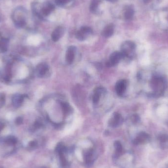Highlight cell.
<instances>
[{"mask_svg": "<svg viewBox=\"0 0 168 168\" xmlns=\"http://www.w3.org/2000/svg\"><path fill=\"white\" fill-rule=\"evenodd\" d=\"M155 17L156 21L160 26L168 28V8H164L158 11Z\"/></svg>", "mask_w": 168, "mask_h": 168, "instance_id": "cell-1", "label": "cell"}, {"mask_svg": "<svg viewBox=\"0 0 168 168\" xmlns=\"http://www.w3.org/2000/svg\"><path fill=\"white\" fill-rule=\"evenodd\" d=\"M135 43L132 41H126L122 45V52L124 57H131L135 49Z\"/></svg>", "mask_w": 168, "mask_h": 168, "instance_id": "cell-2", "label": "cell"}, {"mask_svg": "<svg viewBox=\"0 0 168 168\" xmlns=\"http://www.w3.org/2000/svg\"><path fill=\"white\" fill-rule=\"evenodd\" d=\"M123 58H124V56L122 52L115 51L110 56L109 60L106 63V66L109 67L115 66Z\"/></svg>", "mask_w": 168, "mask_h": 168, "instance_id": "cell-3", "label": "cell"}, {"mask_svg": "<svg viewBox=\"0 0 168 168\" xmlns=\"http://www.w3.org/2000/svg\"><path fill=\"white\" fill-rule=\"evenodd\" d=\"M123 122V119L122 117V115L118 112L114 113L112 117L110 119L109 121V126L110 127H117L122 124Z\"/></svg>", "mask_w": 168, "mask_h": 168, "instance_id": "cell-4", "label": "cell"}, {"mask_svg": "<svg viewBox=\"0 0 168 168\" xmlns=\"http://www.w3.org/2000/svg\"><path fill=\"white\" fill-rule=\"evenodd\" d=\"M127 86V81L126 80H120L118 81L115 86V90L118 95L123 96L125 92Z\"/></svg>", "mask_w": 168, "mask_h": 168, "instance_id": "cell-5", "label": "cell"}, {"mask_svg": "<svg viewBox=\"0 0 168 168\" xmlns=\"http://www.w3.org/2000/svg\"><path fill=\"white\" fill-rule=\"evenodd\" d=\"M92 32V29L88 27H83L76 33V37L79 40L83 41Z\"/></svg>", "mask_w": 168, "mask_h": 168, "instance_id": "cell-6", "label": "cell"}, {"mask_svg": "<svg viewBox=\"0 0 168 168\" xmlns=\"http://www.w3.org/2000/svg\"><path fill=\"white\" fill-rule=\"evenodd\" d=\"M76 52V47L74 46H71L68 47L66 55V59L67 64L71 65L73 62Z\"/></svg>", "mask_w": 168, "mask_h": 168, "instance_id": "cell-7", "label": "cell"}, {"mask_svg": "<svg viewBox=\"0 0 168 168\" xmlns=\"http://www.w3.org/2000/svg\"><path fill=\"white\" fill-rule=\"evenodd\" d=\"M49 69L47 64L42 63L39 64L36 67V73L39 77H42L45 76Z\"/></svg>", "mask_w": 168, "mask_h": 168, "instance_id": "cell-8", "label": "cell"}, {"mask_svg": "<svg viewBox=\"0 0 168 168\" xmlns=\"http://www.w3.org/2000/svg\"><path fill=\"white\" fill-rule=\"evenodd\" d=\"M149 135L145 132H141L138 135L137 137L134 140V144H141L144 143L148 141Z\"/></svg>", "mask_w": 168, "mask_h": 168, "instance_id": "cell-9", "label": "cell"}, {"mask_svg": "<svg viewBox=\"0 0 168 168\" xmlns=\"http://www.w3.org/2000/svg\"><path fill=\"white\" fill-rule=\"evenodd\" d=\"M64 33V30L63 28L61 27H59L56 28L53 32L52 35H51V38H52L53 41H54V42L58 41L61 36H63Z\"/></svg>", "mask_w": 168, "mask_h": 168, "instance_id": "cell-10", "label": "cell"}, {"mask_svg": "<svg viewBox=\"0 0 168 168\" xmlns=\"http://www.w3.org/2000/svg\"><path fill=\"white\" fill-rule=\"evenodd\" d=\"M24 97L21 94H16L13 98V103L15 107H20L24 101Z\"/></svg>", "mask_w": 168, "mask_h": 168, "instance_id": "cell-11", "label": "cell"}, {"mask_svg": "<svg viewBox=\"0 0 168 168\" xmlns=\"http://www.w3.org/2000/svg\"><path fill=\"white\" fill-rule=\"evenodd\" d=\"M104 92V89L103 87H97L94 91V93L92 97V101L93 103L97 104L99 102L100 96Z\"/></svg>", "mask_w": 168, "mask_h": 168, "instance_id": "cell-12", "label": "cell"}, {"mask_svg": "<svg viewBox=\"0 0 168 168\" xmlns=\"http://www.w3.org/2000/svg\"><path fill=\"white\" fill-rule=\"evenodd\" d=\"M115 148V153L114 157L115 159L118 158L123 154V148L122 144L119 141H116L114 143Z\"/></svg>", "mask_w": 168, "mask_h": 168, "instance_id": "cell-13", "label": "cell"}, {"mask_svg": "<svg viewBox=\"0 0 168 168\" xmlns=\"http://www.w3.org/2000/svg\"><path fill=\"white\" fill-rule=\"evenodd\" d=\"M114 33V28L112 25H108L104 29L102 35L105 38H110Z\"/></svg>", "mask_w": 168, "mask_h": 168, "instance_id": "cell-14", "label": "cell"}, {"mask_svg": "<svg viewBox=\"0 0 168 168\" xmlns=\"http://www.w3.org/2000/svg\"><path fill=\"white\" fill-rule=\"evenodd\" d=\"M61 106L62 110L65 115H69L72 112V108L68 103H66V102L61 103Z\"/></svg>", "mask_w": 168, "mask_h": 168, "instance_id": "cell-15", "label": "cell"}, {"mask_svg": "<svg viewBox=\"0 0 168 168\" xmlns=\"http://www.w3.org/2000/svg\"><path fill=\"white\" fill-rule=\"evenodd\" d=\"M134 14V9L132 8H129L125 12V14H124V17L126 19H131L133 18Z\"/></svg>", "mask_w": 168, "mask_h": 168, "instance_id": "cell-16", "label": "cell"}, {"mask_svg": "<svg viewBox=\"0 0 168 168\" xmlns=\"http://www.w3.org/2000/svg\"><path fill=\"white\" fill-rule=\"evenodd\" d=\"M6 102V96L3 93H0V108L3 107Z\"/></svg>", "mask_w": 168, "mask_h": 168, "instance_id": "cell-17", "label": "cell"}, {"mask_svg": "<svg viewBox=\"0 0 168 168\" xmlns=\"http://www.w3.org/2000/svg\"><path fill=\"white\" fill-rule=\"evenodd\" d=\"M98 5V2L97 1V0H95V1H93V2L92 3V5H91V10L92 12L96 11Z\"/></svg>", "mask_w": 168, "mask_h": 168, "instance_id": "cell-18", "label": "cell"}, {"mask_svg": "<svg viewBox=\"0 0 168 168\" xmlns=\"http://www.w3.org/2000/svg\"><path fill=\"white\" fill-rule=\"evenodd\" d=\"M131 120L133 123H137L140 120V117L138 115L135 114L131 117Z\"/></svg>", "mask_w": 168, "mask_h": 168, "instance_id": "cell-19", "label": "cell"}, {"mask_svg": "<svg viewBox=\"0 0 168 168\" xmlns=\"http://www.w3.org/2000/svg\"><path fill=\"white\" fill-rule=\"evenodd\" d=\"M71 1V0H56V2L57 5L60 6V5H64L65 3H67Z\"/></svg>", "mask_w": 168, "mask_h": 168, "instance_id": "cell-20", "label": "cell"}, {"mask_svg": "<svg viewBox=\"0 0 168 168\" xmlns=\"http://www.w3.org/2000/svg\"><path fill=\"white\" fill-rule=\"evenodd\" d=\"M159 139L161 142H166L168 140V136L167 135H161L159 137Z\"/></svg>", "mask_w": 168, "mask_h": 168, "instance_id": "cell-21", "label": "cell"}, {"mask_svg": "<svg viewBox=\"0 0 168 168\" xmlns=\"http://www.w3.org/2000/svg\"><path fill=\"white\" fill-rule=\"evenodd\" d=\"M22 118L21 117H18V118L16 119V123H22Z\"/></svg>", "mask_w": 168, "mask_h": 168, "instance_id": "cell-22", "label": "cell"}]
</instances>
